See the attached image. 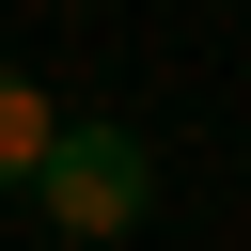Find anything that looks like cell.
<instances>
[{"mask_svg":"<svg viewBox=\"0 0 251 251\" xmlns=\"http://www.w3.org/2000/svg\"><path fill=\"white\" fill-rule=\"evenodd\" d=\"M31 204L63 220V251H110V235H141V220H157V141H141V126L63 110V126H47V157H31Z\"/></svg>","mask_w":251,"mask_h":251,"instance_id":"1","label":"cell"},{"mask_svg":"<svg viewBox=\"0 0 251 251\" xmlns=\"http://www.w3.org/2000/svg\"><path fill=\"white\" fill-rule=\"evenodd\" d=\"M47 126H63V110H47V94H31L16 63H0V188H31V157H47Z\"/></svg>","mask_w":251,"mask_h":251,"instance_id":"2","label":"cell"}]
</instances>
